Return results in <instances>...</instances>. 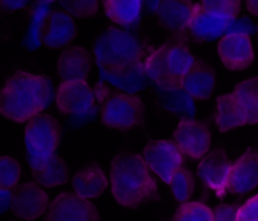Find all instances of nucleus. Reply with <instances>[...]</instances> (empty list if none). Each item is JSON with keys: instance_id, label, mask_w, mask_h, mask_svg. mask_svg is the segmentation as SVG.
Masks as SVG:
<instances>
[{"instance_id": "obj_11", "label": "nucleus", "mask_w": 258, "mask_h": 221, "mask_svg": "<svg viewBox=\"0 0 258 221\" xmlns=\"http://www.w3.org/2000/svg\"><path fill=\"white\" fill-rule=\"evenodd\" d=\"M42 187L35 181H29L14 188L12 211L17 217L24 221H33L47 212L50 201Z\"/></svg>"}, {"instance_id": "obj_29", "label": "nucleus", "mask_w": 258, "mask_h": 221, "mask_svg": "<svg viewBox=\"0 0 258 221\" xmlns=\"http://www.w3.org/2000/svg\"><path fill=\"white\" fill-rule=\"evenodd\" d=\"M60 7L71 17L87 19L97 14L100 0H59Z\"/></svg>"}, {"instance_id": "obj_39", "label": "nucleus", "mask_w": 258, "mask_h": 221, "mask_svg": "<svg viewBox=\"0 0 258 221\" xmlns=\"http://www.w3.org/2000/svg\"><path fill=\"white\" fill-rule=\"evenodd\" d=\"M165 221H169V220H165Z\"/></svg>"}, {"instance_id": "obj_12", "label": "nucleus", "mask_w": 258, "mask_h": 221, "mask_svg": "<svg viewBox=\"0 0 258 221\" xmlns=\"http://www.w3.org/2000/svg\"><path fill=\"white\" fill-rule=\"evenodd\" d=\"M218 55L229 70L247 69L254 60V50L249 35L229 33L218 43Z\"/></svg>"}, {"instance_id": "obj_30", "label": "nucleus", "mask_w": 258, "mask_h": 221, "mask_svg": "<svg viewBox=\"0 0 258 221\" xmlns=\"http://www.w3.org/2000/svg\"><path fill=\"white\" fill-rule=\"evenodd\" d=\"M201 5L209 12L231 18H237L241 12V0H201Z\"/></svg>"}, {"instance_id": "obj_18", "label": "nucleus", "mask_w": 258, "mask_h": 221, "mask_svg": "<svg viewBox=\"0 0 258 221\" xmlns=\"http://www.w3.org/2000/svg\"><path fill=\"white\" fill-rule=\"evenodd\" d=\"M198 4L191 0H161L159 7V23L171 32H184L189 29L194 19Z\"/></svg>"}, {"instance_id": "obj_37", "label": "nucleus", "mask_w": 258, "mask_h": 221, "mask_svg": "<svg viewBox=\"0 0 258 221\" xmlns=\"http://www.w3.org/2000/svg\"><path fill=\"white\" fill-rule=\"evenodd\" d=\"M40 4H52V3L57 2V0H38Z\"/></svg>"}, {"instance_id": "obj_4", "label": "nucleus", "mask_w": 258, "mask_h": 221, "mask_svg": "<svg viewBox=\"0 0 258 221\" xmlns=\"http://www.w3.org/2000/svg\"><path fill=\"white\" fill-rule=\"evenodd\" d=\"M196 60L186 39L168 40L146 58L143 65L144 75L155 88L166 84L180 85V79L190 70Z\"/></svg>"}, {"instance_id": "obj_8", "label": "nucleus", "mask_w": 258, "mask_h": 221, "mask_svg": "<svg viewBox=\"0 0 258 221\" xmlns=\"http://www.w3.org/2000/svg\"><path fill=\"white\" fill-rule=\"evenodd\" d=\"M184 156L174 140H151L143 151L149 168L168 185H170L176 170L183 166Z\"/></svg>"}, {"instance_id": "obj_24", "label": "nucleus", "mask_w": 258, "mask_h": 221, "mask_svg": "<svg viewBox=\"0 0 258 221\" xmlns=\"http://www.w3.org/2000/svg\"><path fill=\"white\" fill-rule=\"evenodd\" d=\"M237 104L246 118L247 125L258 123V77L242 80L233 90Z\"/></svg>"}, {"instance_id": "obj_5", "label": "nucleus", "mask_w": 258, "mask_h": 221, "mask_svg": "<svg viewBox=\"0 0 258 221\" xmlns=\"http://www.w3.org/2000/svg\"><path fill=\"white\" fill-rule=\"evenodd\" d=\"M62 140V127L53 116L40 113L28 121L24 130L25 152L32 170L43 168L55 155Z\"/></svg>"}, {"instance_id": "obj_9", "label": "nucleus", "mask_w": 258, "mask_h": 221, "mask_svg": "<svg viewBox=\"0 0 258 221\" xmlns=\"http://www.w3.org/2000/svg\"><path fill=\"white\" fill-rule=\"evenodd\" d=\"M44 221H101V217L92 201L64 191L50 201Z\"/></svg>"}, {"instance_id": "obj_1", "label": "nucleus", "mask_w": 258, "mask_h": 221, "mask_svg": "<svg viewBox=\"0 0 258 221\" xmlns=\"http://www.w3.org/2000/svg\"><path fill=\"white\" fill-rule=\"evenodd\" d=\"M53 100L55 90L49 78L19 69L3 87L0 112L7 120L24 123L43 113Z\"/></svg>"}, {"instance_id": "obj_14", "label": "nucleus", "mask_w": 258, "mask_h": 221, "mask_svg": "<svg viewBox=\"0 0 258 221\" xmlns=\"http://www.w3.org/2000/svg\"><path fill=\"white\" fill-rule=\"evenodd\" d=\"M77 35V27L71 17L64 10H53L45 15L43 20L40 38L45 47L57 49L67 47Z\"/></svg>"}, {"instance_id": "obj_33", "label": "nucleus", "mask_w": 258, "mask_h": 221, "mask_svg": "<svg viewBox=\"0 0 258 221\" xmlns=\"http://www.w3.org/2000/svg\"><path fill=\"white\" fill-rule=\"evenodd\" d=\"M256 25H254V23L249 18H234L227 34H229V33H237V34H246L251 37L252 34L256 33Z\"/></svg>"}, {"instance_id": "obj_35", "label": "nucleus", "mask_w": 258, "mask_h": 221, "mask_svg": "<svg viewBox=\"0 0 258 221\" xmlns=\"http://www.w3.org/2000/svg\"><path fill=\"white\" fill-rule=\"evenodd\" d=\"M32 0H0V4H2V9L4 12L12 13L15 10L23 9V8L27 7Z\"/></svg>"}, {"instance_id": "obj_38", "label": "nucleus", "mask_w": 258, "mask_h": 221, "mask_svg": "<svg viewBox=\"0 0 258 221\" xmlns=\"http://www.w3.org/2000/svg\"><path fill=\"white\" fill-rule=\"evenodd\" d=\"M8 221H17V220H8Z\"/></svg>"}, {"instance_id": "obj_23", "label": "nucleus", "mask_w": 258, "mask_h": 221, "mask_svg": "<svg viewBox=\"0 0 258 221\" xmlns=\"http://www.w3.org/2000/svg\"><path fill=\"white\" fill-rule=\"evenodd\" d=\"M216 126L219 132H228L234 128L247 125L246 118L242 115L233 92L226 93L217 98V109L214 115Z\"/></svg>"}, {"instance_id": "obj_32", "label": "nucleus", "mask_w": 258, "mask_h": 221, "mask_svg": "<svg viewBox=\"0 0 258 221\" xmlns=\"http://www.w3.org/2000/svg\"><path fill=\"white\" fill-rule=\"evenodd\" d=\"M238 221H258V193L239 207Z\"/></svg>"}, {"instance_id": "obj_6", "label": "nucleus", "mask_w": 258, "mask_h": 221, "mask_svg": "<svg viewBox=\"0 0 258 221\" xmlns=\"http://www.w3.org/2000/svg\"><path fill=\"white\" fill-rule=\"evenodd\" d=\"M101 121L108 128L130 131L145 123V104L134 93L107 92L101 107Z\"/></svg>"}, {"instance_id": "obj_31", "label": "nucleus", "mask_w": 258, "mask_h": 221, "mask_svg": "<svg viewBox=\"0 0 258 221\" xmlns=\"http://www.w3.org/2000/svg\"><path fill=\"white\" fill-rule=\"evenodd\" d=\"M241 206L237 203H221L213 208V221H238V211Z\"/></svg>"}, {"instance_id": "obj_2", "label": "nucleus", "mask_w": 258, "mask_h": 221, "mask_svg": "<svg viewBox=\"0 0 258 221\" xmlns=\"http://www.w3.org/2000/svg\"><path fill=\"white\" fill-rule=\"evenodd\" d=\"M153 50L128 28L110 27L97 37L93 54L102 72L113 77H125L140 70Z\"/></svg>"}, {"instance_id": "obj_27", "label": "nucleus", "mask_w": 258, "mask_h": 221, "mask_svg": "<svg viewBox=\"0 0 258 221\" xmlns=\"http://www.w3.org/2000/svg\"><path fill=\"white\" fill-rule=\"evenodd\" d=\"M170 187L176 201L180 203L188 202L194 192V177L191 171L183 166L178 168L171 178Z\"/></svg>"}, {"instance_id": "obj_19", "label": "nucleus", "mask_w": 258, "mask_h": 221, "mask_svg": "<svg viewBox=\"0 0 258 221\" xmlns=\"http://www.w3.org/2000/svg\"><path fill=\"white\" fill-rule=\"evenodd\" d=\"M216 85V72L208 63L197 59L193 67L180 79V87L194 100H204L211 97Z\"/></svg>"}, {"instance_id": "obj_13", "label": "nucleus", "mask_w": 258, "mask_h": 221, "mask_svg": "<svg viewBox=\"0 0 258 221\" xmlns=\"http://www.w3.org/2000/svg\"><path fill=\"white\" fill-rule=\"evenodd\" d=\"M231 170L232 162L226 151L223 148H216L202 158L197 172L206 186L221 195L227 191Z\"/></svg>"}, {"instance_id": "obj_26", "label": "nucleus", "mask_w": 258, "mask_h": 221, "mask_svg": "<svg viewBox=\"0 0 258 221\" xmlns=\"http://www.w3.org/2000/svg\"><path fill=\"white\" fill-rule=\"evenodd\" d=\"M214 212L206 203L188 201L180 203L174 213L173 221H213Z\"/></svg>"}, {"instance_id": "obj_34", "label": "nucleus", "mask_w": 258, "mask_h": 221, "mask_svg": "<svg viewBox=\"0 0 258 221\" xmlns=\"http://www.w3.org/2000/svg\"><path fill=\"white\" fill-rule=\"evenodd\" d=\"M14 202V190L12 188L0 187V205H2V212H7L13 207Z\"/></svg>"}, {"instance_id": "obj_25", "label": "nucleus", "mask_w": 258, "mask_h": 221, "mask_svg": "<svg viewBox=\"0 0 258 221\" xmlns=\"http://www.w3.org/2000/svg\"><path fill=\"white\" fill-rule=\"evenodd\" d=\"M32 176L35 182L43 187H57L68 182L70 168L59 155H55L43 168L32 170Z\"/></svg>"}, {"instance_id": "obj_7", "label": "nucleus", "mask_w": 258, "mask_h": 221, "mask_svg": "<svg viewBox=\"0 0 258 221\" xmlns=\"http://www.w3.org/2000/svg\"><path fill=\"white\" fill-rule=\"evenodd\" d=\"M100 94L87 80H62L55 90L58 112L72 117H86L96 107Z\"/></svg>"}, {"instance_id": "obj_36", "label": "nucleus", "mask_w": 258, "mask_h": 221, "mask_svg": "<svg viewBox=\"0 0 258 221\" xmlns=\"http://www.w3.org/2000/svg\"><path fill=\"white\" fill-rule=\"evenodd\" d=\"M246 7L252 15L258 17V0H246Z\"/></svg>"}, {"instance_id": "obj_28", "label": "nucleus", "mask_w": 258, "mask_h": 221, "mask_svg": "<svg viewBox=\"0 0 258 221\" xmlns=\"http://www.w3.org/2000/svg\"><path fill=\"white\" fill-rule=\"evenodd\" d=\"M22 167L20 163L10 156L0 157V186L14 190L19 185Z\"/></svg>"}, {"instance_id": "obj_3", "label": "nucleus", "mask_w": 258, "mask_h": 221, "mask_svg": "<svg viewBox=\"0 0 258 221\" xmlns=\"http://www.w3.org/2000/svg\"><path fill=\"white\" fill-rule=\"evenodd\" d=\"M111 191L121 206L138 208L149 201H159L156 181L143 155L120 153L111 161Z\"/></svg>"}, {"instance_id": "obj_10", "label": "nucleus", "mask_w": 258, "mask_h": 221, "mask_svg": "<svg viewBox=\"0 0 258 221\" xmlns=\"http://www.w3.org/2000/svg\"><path fill=\"white\" fill-rule=\"evenodd\" d=\"M173 140L184 155L193 160H202L211 150L212 133L202 121L183 118L174 131Z\"/></svg>"}, {"instance_id": "obj_15", "label": "nucleus", "mask_w": 258, "mask_h": 221, "mask_svg": "<svg viewBox=\"0 0 258 221\" xmlns=\"http://www.w3.org/2000/svg\"><path fill=\"white\" fill-rule=\"evenodd\" d=\"M258 186V151L248 147L246 152L232 165L227 191L231 193H246Z\"/></svg>"}, {"instance_id": "obj_20", "label": "nucleus", "mask_w": 258, "mask_h": 221, "mask_svg": "<svg viewBox=\"0 0 258 221\" xmlns=\"http://www.w3.org/2000/svg\"><path fill=\"white\" fill-rule=\"evenodd\" d=\"M72 187L77 195L92 200L105 192L108 187V178L97 162H90L75 173Z\"/></svg>"}, {"instance_id": "obj_17", "label": "nucleus", "mask_w": 258, "mask_h": 221, "mask_svg": "<svg viewBox=\"0 0 258 221\" xmlns=\"http://www.w3.org/2000/svg\"><path fill=\"white\" fill-rule=\"evenodd\" d=\"M93 65L90 50L81 45H71L62 53L57 62V72L62 80H87Z\"/></svg>"}, {"instance_id": "obj_21", "label": "nucleus", "mask_w": 258, "mask_h": 221, "mask_svg": "<svg viewBox=\"0 0 258 221\" xmlns=\"http://www.w3.org/2000/svg\"><path fill=\"white\" fill-rule=\"evenodd\" d=\"M105 14L118 27L131 28L140 20L144 0H102Z\"/></svg>"}, {"instance_id": "obj_16", "label": "nucleus", "mask_w": 258, "mask_h": 221, "mask_svg": "<svg viewBox=\"0 0 258 221\" xmlns=\"http://www.w3.org/2000/svg\"><path fill=\"white\" fill-rule=\"evenodd\" d=\"M234 18L219 14V13L206 10L198 4L194 19L189 30L191 35L198 42H212L218 38L224 37L231 28Z\"/></svg>"}, {"instance_id": "obj_22", "label": "nucleus", "mask_w": 258, "mask_h": 221, "mask_svg": "<svg viewBox=\"0 0 258 221\" xmlns=\"http://www.w3.org/2000/svg\"><path fill=\"white\" fill-rule=\"evenodd\" d=\"M159 99L163 103L164 108L169 112L183 118H193L194 109L193 98L180 87L175 84H166L156 88Z\"/></svg>"}]
</instances>
